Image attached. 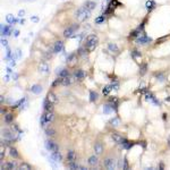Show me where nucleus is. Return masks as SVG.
I'll list each match as a JSON object with an SVG mask.
<instances>
[{
    "label": "nucleus",
    "instance_id": "a878e982",
    "mask_svg": "<svg viewBox=\"0 0 170 170\" xmlns=\"http://www.w3.org/2000/svg\"><path fill=\"white\" fill-rule=\"evenodd\" d=\"M9 154L11 155L12 158H15V159H17L18 157H19V154H18V151L16 150L15 148H10V149H9Z\"/></svg>",
    "mask_w": 170,
    "mask_h": 170
},
{
    "label": "nucleus",
    "instance_id": "c03bdc74",
    "mask_svg": "<svg viewBox=\"0 0 170 170\" xmlns=\"http://www.w3.org/2000/svg\"><path fill=\"white\" fill-rule=\"evenodd\" d=\"M74 58H75V54H70V56L67 58V62H72L73 60H74Z\"/></svg>",
    "mask_w": 170,
    "mask_h": 170
},
{
    "label": "nucleus",
    "instance_id": "58836bf2",
    "mask_svg": "<svg viewBox=\"0 0 170 170\" xmlns=\"http://www.w3.org/2000/svg\"><path fill=\"white\" fill-rule=\"evenodd\" d=\"M25 100H26V99H25V98L20 99V100H18V101L16 102V103L14 104V106H11V107H12V108H18V107H19L20 104H23V103H24V102H25Z\"/></svg>",
    "mask_w": 170,
    "mask_h": 170
},
{
    "label": "nucleus",
    "instance_id": "39448f33",
    "mask_svg": "<svg viewBox=\"0 0 170 170\" xmlns=\"http://www.w3.org/2000/svg\"><path fill=\"white\" fill-rule=\"evenodd\" d=\"M103 166L107 168V169L109 170H113V169H116L117 165H116V160L113 158H111V157H108V158L104 159L103 161Z\"/></svg>",
    "mask_w": 170,
    "mask_h": 170
},
{
    "label": "nucleus",
    "instance_id": "a19ab883",
    "mask_svg": "<svg viewBox=\"0 0 170 170\" xmlns=\"http://www.w3.org/2000/svg\"><path fill=\"white\" fill-rule=\"evenodd\" d=\"M132 56H133V58H137V57H141L142 54H141V52L137 51V50H133V51H132Z\"/></svg>",
    "mask_w": 170,
    "mask_h": 170
},
{
    "label": "nucleus",
    "instance_id": "f8f14e48",
    "mask_svg": "<svg viewBox=\"0 0 170 170\" xmlns=\"http://www.w3.org/2000/svg\"><path fill=\"white\" fill-rule=\"evenodd\" d=\"M111 138L113 140V142H115V143H117V144H121V145H123L124 142L126 141L125 138H123L120 135H118V134H116V133H113L112 135H111Z\"/></svg>",
    "mask_w": 170,
    "mask_h": 170
},
{
    "label": "nucleus",
    "instance_id": "aec40b11",
    "mask_svg": "<svg viewBox=\"0 0 170 170\" xmlns=\"http://www.w3.org/2000/svg\"><path fill=\"white\" fill-rule=\"evenodd\" d=\"M73 83V78L70 76H66V77H62L61 78V84L64 86H68Z\"/></svg>",
    "mask_w": 170,
    "mask_h": 170
},
{
    "label": "nucleus",
    "instance_id": "72a5a7b5",
    "mask_svg": "<svg viewBox=\"0 0 170 170\" xmlns=\"http://www.w3.org/2000/svg\"><path fill=\"white\" fill-rule=\"evenodd\" d=\"M58 75H59V77H66V76H69V72L68 69H62V70H60V72H58Z\"/></svg>",
    "mask_w": 170,
    "mask_h": 170
},
{
    "label": "nucleus",
    "instance_id": "cd10ccee",
    "mask_svg": "<svg viewBox=\"0 0 170 170\" xmlns=\"http://www.w3.org/2000/svg\"><path fill=\"white\" fill-rule=\"evenodd\" d=\"M84 6L87 8V9H90V10H92V9H94L95 8V2H93V1H86V2L84 3Z\"/></svg>",
    "mask_w": 170,
    "mask_h": 170
},
{
    "label": "nucleus",
    "instance_id": "e433bc0d",
    "mask_svg": "<svg viewBox=\"0 0 170 170\" xmlns=\"http://www.w3.org/2000/svg\"><path fill=\"white\" fill-rule=\"evenodd\" d=\"M133 145H134V143H132V142H128L127 140H126L125 142H124V144H123L124 149H126V150H129V149H131Z\"/></svg>",
    "mask_w": 170,
    "mask_h": 170
},
{
    "label": "nucleus",
    "instance_id": "f257e3e1",
    "mask_svg": "<svg viewBox=\"0 0 170 170\" xmlns=\"http://www.w3.org/2000/svg\"><path fill=\"white\" fill-rule=\"evenodd\" d=\"M90 15H91V10L87 9L85 6L77 9L76 12H75V17H76V19L78 22H84L85 19H87L90 17Z\"/></svg>",
    "mask_w": 170,
    "mask_h": 170
},
{
    "label": "nucleus",
    "instance_id": "0eeeda50",
    "mask_svg": "<svg viewBox=\"0 0 170 170\" xmlns=\"http://www.w3.org/2000/svg\"><path fill=\"white\" fill-rule=\"evenodd\" d=\"M152 41V39L149 36H146L144 33H142L141 35H138V37L136 39V42H137L138 44H146V43H150Z\"/></svg>",
    "mask_w": 170,
    "mask_h": 170
},
{
    "label": "nucleus",
    "instance_id": "412c9836",
    "mask_svg": "<svg viewBox=\"0 0 170 170\" xmlns=\"http://www.w3.org/2000/svg\"><path fill=\"white\" fill-rule=\"evenodd\" d=\"M39 70L41 73H43V74H45V73L49 72V65L45 64V62H42V64H40L39 66Z\"/></svg>",
    "mask_w": 170,
    "mask_h": 170
},
{
    "label": "nucleus",
    "instance_id": "49530a36",
    "mask_svg": "<svg viewBox=\"0 0 170 170\" xmlns=\"http://www.w3.org/2000/svg\"><path fill=\"white\" fill-rule=\"evenodd\" d=\"M24 10H19V12H18V16H19V17H22L23 15H24Z\"/></svg>",
    "mask_w": 170,
    "mask_h": 170
},
{
    "label": "nucleus",
    "instance_id": "f03ea898",
    "mask_svg": "<svg viewBox=\"0 0 170 170\" xmlns=\"http://www.w3.org/2000/svg\"><path fill=\"white\" fill-rule=\"evenodd\" d=\"M98 43H99L98 36L94 35V34H91L86 37V40H85V48H86L89 51H93V50L96 48Z\"/></svg>",
    "mask_w": 170,
    "mask_h": 170
},
{
    "label": "nucleus",
    "instance_id": "4468645a",
    "mask_svg": "<svg viewBox=\"0 0 170 170\" xmlns=\"http://www.w3.org/2000/svg\"><path fill=\"white\" fill-rule=\"evenodd\" d=\"M76 158H77V155L74 150H69L67 152V160H68V162H75Z\"/></svg>",
    "mask_w": 170,
    "mask_h": 170
},
{
    "label": "nucleus",
    "instance_id": "2f4dec72",
    "mask_svg": "<svg viewBox=\"0 0 170 170\" xmlns=\"http://www.w3.org/2000/svg\"><path fill=\"white\" fill-rule=\"evenodd\" d=\"M111 111H112V107H111V104H106V106L103 107V112H104V115H109Z\"/></svg>",
    "mask_w": 170,
    "mask_h": 170
},
{
    "label": "nucleus",
    "instance_id": "b1692460",
    "mask_svg": "<svg viewBox=\"0 0 170 170\" xmlns=\"http://www.w3.org/2000/svg\"><path fill=\"white\" fill-rule=\"evenodd\" d=\"M2 136H5V138L7 140H11L14 137V134H11L9 129H2Z\"/></svg>",
    "mask_w": 170,
    "mask_h": 170
},
{
    "label": "nucleus",
    "instance_id": "5701e85b",
    "mask_svg": "<svg viewBox=\"0 0 170 170\" xmlns=\"http://www.w3.org/2000/svg\"><path fill=\"white\" fill-rule=\"evenodd\" d=\"M41 91H42V86L41 85H37V84L36 85H33V86L31 87V92L34 94H40Z\"/></svg>",
    "mask_w": 170,
    "mask_h": 170
},
{
    "label": "nucleus",
    "instance_id": "4c0bfd02",
    "mask_svg": "<svg viewBox=\"0 0 170 170\" xmlns=\"http://www.w3.org/2000/svg\"><path fill=\"white\" fill-rule=\"evenodd\" d=\"M104 20H106V17H104V15H101V16H99V17L95 18V24H102Z\"/></svg>",
    "mask_w": 170,
    "mask_h": 170
},
{
    "label": "nucleus",
    "instance_id": "6e6552de",
    "mask_svg": "<svg viewBox=\"0 0 170 170\" xmlns=\"http://www.w3.org/2000/svg\"><path fill=\"white\" fill-rule=\"evenodd\" d=\"M85 77H86V73L84 70H82V69H77L76 72L74 73V75H73V78L75 81H83Z\"/></svg>",
    "mask_w": 170,
    "mask_h": 170
},
{
    "label": "nucleus",
    "instance_id": "9d476101",
    "mask_svg": "<svg viewBox=\"0 0 170 170\" xmlns=\"http://www.w3.org/2000/svg\"><path fill=\"white\" fill-rule=\"evenodd\" d=\"M94 152H95L96 155H100L102 154V152H103V144L101 143V142H95V144H94Z\"/></svg>",
    "mask_w": 170,
    "mask_h": 170
},
{
    "label": "nucleus",
    "instance_id": "7c9ffc66",
    "mask_svg": "<svg viewBox=\"0 0 170 170\" xmlns=\"http://www.w3.org/2000/svg\"><path fill=\"white\" fill-rule=\"evenodd\" d=\"M146 70H148V65H146V64H142V65H141V67H140V74L142 75V76H143V75H145Z\"/></svg>",
    "mask_w": 170,
    "mask_h": 170
},
{
    "label": "nucleus",
    "instance_id": "09e8293b",
    "mask_svg": "<svg viewBox=\"0 0 170 170\" xmlns=\"http://www.w3.org/2000/svg\"><path fill=\"white\" fill-rule=\"evenodd\" d=\"M14 35H15L16 37H17L18 35H19V31H15V34H14Z\"/></svg>",
    "mask_w": 170,
    "mask_h": 170
},
{
    "label": "nucleus",
    "instance_id": "7ed1b4c3",
    "mask_svg": "<svg viewBox=\"0 0 170 170\" xmlns=\"http://www.w3.org/2000/svg\"><path fill=\"white\" fill-rule=\"evenodd\" d=\"M53 112L52 111H45L43 115L41 116V119H40V125L42 126V127H44L47 124H50L52 120H53Z\"/></svg>",
    "mask_w": 170,
    "mask_h": 170
},
{
    "label": "nucleus",
    "instance_id": "6ab92c4d",
    "mask_svg": "<svg viewBox=\"0 0 170 170\" xmlns=\"http://www.w3.org/2000/svg\"><path fill=\"white\" fill-rule=\"evenodd\" d=\"M155 6H157V3H155L154 0H148L146 3H145V7H146V9H148L149 11H151L152 9H154Z\"/></svg>",
    "mask_w": 170,
    "mask_h": 170
},
{
    "label": "nucleus",
    "instance_id": "dca6fc26",
    "mask_svg": "<svg viewBox=\"0 0 170 170\" xmlns=\"http://www.w3.org/2000/svg\"><path fill=\"white\" fill-rule=\"evenodd\" d=\"M43 108H44V111H52L53 110V103L50 102L48 99H45L44 102H43Z\"/></svg>",
    "mask_w": 170,
    "mask_h": 170
},
{
    "label": "nucleus",
    "instance_id": "de8ad7c7",
    "mask_svg": "<svg viewBox=\"0 0 170 170\" xmlns=\"http://www.w3.org/2000/svg\"><path fill=\"white\" fill-rule=\"evenodd\" d=\"M31 19H32L33 22H37V20H39V18H37V17H32Z\"/></svg>",
    "mask_w": 170,
    "mask_h": 170
},
{
    "label": "nucleus",
    "instance_id": "8fccbe9b",
    "mask_svg": "<svg viewBox=\"0 0 170 170\" xmlns=\"http://www.w3.org/2000/svg\"><path fill=\"white\" fill-rule=\"evenodd\" d=\"M168 145H169V146H170V137H169V138H168Z\"/></svg>",
    "mask_w": 170,
    "mask_h": 170
},
{
    "label": "nucleus",
    "instance_id": "ea45409f",
    "mask_svg": "<svg viewBox=\"0 0 170 170\" xmlns=\"http://www.w3.org/2000/svg\"><path fill=\"white\" fill-rule=\"evenodd\" d=\"M68 168L69 169H78V168H81V167H79L76 162H69L68 163Z\"/></svg>",
    "mask_w": 170,
    "mask_h": 170
},
{
    "label": "nucleus",
    "instance_id": "a18cd8bd",
    "mask_svg": "<svg viewBox=\"0 0 170 170\" xmlns=\"http://www.w3.org/2000/svg\"><path fill=\"white\" fill-rule=\"evenodd\" d=\"M1 44H2V45H5V47H7V44H8V43H7V41H6V40L1 39Z\"/></svg>",
    "mask_w": 170,
    "mask_h": 170
},
{
    "label": "nucleus",
    "instance_id": "2eb2a0df",
    "mask_svg": "<svg viewBox=\"0 0 170 170\" xmlns=\"http://www.w3.org/2000/svg\"><path fill=\"white\" fill-rule=\"evenodd\" d=\"M3 168H6V169H9V170L16 169V168H17V163H16L15 161H10V162H7L5 166L1 163V169H3Z\"/></svg>",
    "mask_w": 170,
    "mask_h": 170
},
{
    "label": "nucleus",
    "instance_id": "c9c22d12",
    "mask_svg": "<svg viewBox=\"0 0 170 170\" xmlns=\"http://www.w3.org/2000/svg\"><path fill=\"white\" fill-rule=\"evenodd\" d=\"M120 124V120H119V118H113L110 120V125L113 126V127H117V126Z\"/></svg>",
    "mask_w": 170,
    "mask_h": 170
},
{
    "label": "nucleus",
    "instance_id": "c756f323",
    "mask_svg": "<svg viewBox=\"0 0 170 170\" xmlns=\"http://www.w3.org/2000/svg\"><path fill=\"white\" fill-rule=\"evenodd\" d=\"M18 168H19V169H22V170H31V169H32V167H31L28 163H26V162L20 163V165L18 166Z\"/></svg>",
    "mask_w": 170,
    "mask_h": 170
},
{
    "label": "nucleus",
    "instance_id": "393cba45",
    "mask_svg": "<svg viewBox=\"0 0 170 170\" xmlns=\"http://www.w3.org/2000/svg\"><path fill=\"white\" fill-rule=\"evenodd\" d=\"M5 121L7 124H11L12 121H14V115L12 113H6L5 115Z\"/></svg>",
    "mask_w": 170,
    "mask_h": 170
},
{
    "label": "nucleus",
    "instance_id": "c85d7f7f",
    "mask_svg": "<svg viewBox=\"0 0 170 170\" xmlns=\"http://www.w3.org/2000/svg\"><path fill=\"white\" fill-rule=\"evenodd\" d=\"M1 34L2 35H9L10 34V28L8 26L1 25Z\"/></svg>",
    "mask_w": 170,
    "mask_h": 170
},
{
    "label": "nucleus",
    "instance_id": "423d86ee",
    "mask_svg": "<svg viewBox=\"0 0 170 170\" xmlns=\"http://www.w3.org/2000/svg\"><path fill=\"white\" fill-rule=\"evenodd\" d=\"M45 148H47L48 151H51V152H56V151L59 150V146H58V144L56 143V142H53V141L49 140L45 142Z\"/></svg>",
    "mask_w": 170,
    "mask_h": 170
},
{
    "label": "nucleus",
    "instance_id": "bb28decb",
    "mask_svg": "<svg viewBox=\"0 0 170 170\" xmlns=\"http://www.w3.org/2000/svg\"><path fill=\"white\" fill-rule=\"evenodd\" d=\"M112 85H106V86L102 89V93L104 94V95H109V93L111 92V90H112Z\"/></svg>",
    "mask_w": 170,
    "mask_h": 170
},
{
    "label": "nucleus",
    "instance_id": "37998d69",
    "mask_svg": "<svg viewBox=\"0 0 170 170\" xmlns=\"http://www.w3.org/2000/svg\"><path fill=\"white\" fill-rule=\"evenodd\" d=\"M123 169H128V162H127V159H124V167Z\"/></svg>",
    "mask_w": 170,
    "mask_h": 170
},
{
    "label": "nucleus",
    "instance_id": "f704fd0d",
    "mask_svg": "<svg viewBox=\"0 0 170 170\" xmlns=\"http://www.w3.org/2000/svg\"><path fill=\"white\" fill-rule=\"evenodd\" d=\"M6 20H7L9 24H14V23L17 22V19H15V18H14V16L10 15V14H9V15H7V17H6Z\"/></svg>",
    "mask_w": 170,
    "mask_h": 170
},
{
    "label": "nucleus",
    "instance_id": "473e14b6",
    "mask_svg": "<svg viewBox=\"0 0 170 170\" xmlns=\"http://www.w3.org/2000/svg\"><path fill=\"white\" fill-rule=\"evenodd\" d=\"M98 99V93L96 92H94V91H91L90 92V101L91 102H94Z\"/></svg>",
    "mask_w": 170,
    "mask_h": 170
},
{
    "label": "nucleus",
    "instance_id": "1a4fd4ad",
    "mask_svg": "<svg viewBox=\"0 0 170 170\" xmlns=\"http://www.w3.org/2000/svg\"><path fill=\"white\" fill-rule=\"evenodd\" d=\"M118 6H120V3H119L117 0H112V1H110V3H109V6H108V9L106 10V14H111V12L116 9Z\"/></svg>",
    "mask_w": 170,
    "mask_h": 170
},
{
    "label": "nucleus",
    "instance_id": "4be33fe9",
    "mask_svg": "<svg viewBox=\"0 0 170 170\" xmlns=\"http://www.w3.org/2000/svg\"><path fill=\"white\" fill-rule=\"evenodd\" d=\"M87 162H89V165L92 166V167L96 166V165H98V162H99L98 157H96V155H92V157H90L89 160H87Z\"/></svg>",
    "mask_w": 170,
    "mask_h": 170
},
{
    "label": "nucleus",
    "instance_id": "20e7f679",
    "mask_svg": "<svg viewBox=\"0 0 170 170\" xmlns=\"http://www.w3.org/2000/svg\"><path fill=\"white\" fill-rule=\"evenodd\" d=\"M78 24H73L69 27H67L66 30L64 31V36L67 39H70V37H75V33L78 30Z\"/></svg>",
    "mask_w": 170,
    "mask_h": 170
},
{
    "label": "nucleus",
    "instance_id": "f3484780",
    "mask_svg": "<svg viewBox=\"0 0 170 170\" xmlns=\"http://www.w3.org/2000/svg\"><path fill=\"white\" fill-rule=\"evenodd\" d=\"M108 50L110 52H112V53H118L119 48H118V45H117L116 43H109L108 44Z\"/></svg>",
    "mask_w": 170,
    "mask_h": 170
},
{
    "label": "nucleus",
    "instance_id": "a211bd4d",
    "mask_svg": "<svg viewBox=\"0 0 170 170\" xmlns=\"http://www.w3.org/2000/svg\"><path fill=\"white\" fill-rule=\"evenodd\" d=\"M47 99L49 100L50 102H52V103H56L57 101H58V98H57V95L53 93V92H49V93L47 94Z\"/></svg>",
    "mask_w": 170,
    "mask_h": 170
},
{
    "label": "nucleus",
    "instance_id": "ddd939ff",
    "mask_svg": "<svg viewBox=\"0 0 170 170\" xmlns=\"http://www.w3.org/2000/svg\"><path fill=\"white\" fill-rule=\"evenodd\" d=\"M64 50V42L62 41H57L53 45V52L54 53H58V52L62 51Z\"/></svg>",
    "mask_w": 170,
    "mask_h": 170
},
{
    "label": "nucleus",
    "instance_id": "9b49d317",
    "mask_svg": "<svg viewBox=\"0 0 170 170\" xmlns=\"http://www.w3.org/2000/svg\"><path fill=\"white\" fill-rule=\"evenodd\" d=\"M50 158H51V160H53L54 162H60L61 159H62V157H61V154H60L59 151H56V152H51Z\"/></svg>",
    "mask_w": 170,
    "mask_h": 170
},
{
    "label": "nucleus",
    "instance_id": "79ce46f5",
    "mask_svg": "<svg viewBox=\"0 0 170 170\" xmlns=\"http://www.w3.org/2000/svg\"><path fill=\"white\" fill-rule=\"evenodd\" d=\"M45 134H47L48 136H53L54 135V131L53 129H47V131H45Z\"/></svg>",
    "mask_w": 170,
    "mask_h": 170
}]
</instances>
